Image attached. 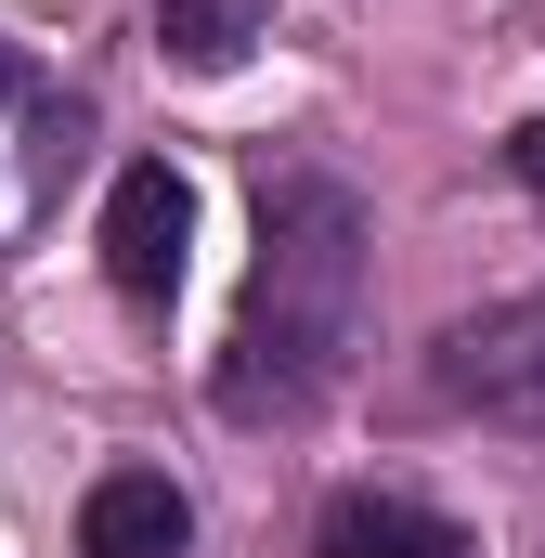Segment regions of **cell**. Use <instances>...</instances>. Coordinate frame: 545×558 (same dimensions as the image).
Instances as JSON below:
<instances>
[{
	"instance_id": "cell-1",
	"label": "cell",
	"mask_w": 545,
	"mask_h": 558,
	"mask_svg": "<svg viewBox=\"0 0 545 558\" xmlns=\"http://www.w3.org/2000/svg\"><path fill=\"white\" fill-rule=\"evenodd\" d=\"M364 286H377L364 195L338 169H272L261 182V260H247V299H234V338H221V416L234 428L312 416L351 377V351H364Z\"/></svg>"
},
{
	"instance_id": "cell-2",
	"label": "cell",
	"mask_w": 545,
	"mask_h": 558,
	"mask_svg": "<svg viewBox=\"0 0 545 558\" xmlns=\"http://www.w3.org/2000/svg\"><path fill=\"white\" fill-rule=\"evenodd\" d=\"M428 390H441L455 416H481V428H533L545 441V299H494V312L441 325Z\"/></svg>"
},
{
	"instance_id": "cell-3",
	"label": "cell",
	"mask_w": 545,
	"mask_h": 558,
	"mask_svg": "<svg viewBox=\"0 0 545 558\" xmlns=\"http://www.w3.org/2000/svg\"><path fill=\"white\" fill-rule=\"evenodd\" d=\"M182 247H195V182L169 156L118 169V195H105V274L131 286V299H169L182 286Z\"/></svg>"
},
{
	"instance_id": "cell-4",
	"label": "cell",
	"mask_w": 545,
	"mask_h": 558,
	"mask_svg": "<svg viewBox=\"0 0 545 558\" xmlns=\"http://www.w3.org/2000/svg\"><path fill=\"white\" fill-rule=\"evenodd\" d=\"M195 546V494L169 468H105L78 494V558H182Z\"/></svg>"
},
{
	"instance_id": "cell-5",
	"label": "cell",
	"mask_w": 545,
	"mask_h": 558,
	"mask_svg": "<svg viewBox=\"0 0 545 558\" xmlns=\"http://www.w3.org/2000/svg\"><path fill=\"white\" fill-rule=\"evenodd\" d=\"M325 558H481L441 507H403V494H338L325 507Z\"/></svg>"
},
{
	"instance_id": "cell-6",
	"label": "cell",
	"mask_w": 545,
	"mask_h": 558,
	"mask_svg": "<svg viewBox=\"0 0 545 558\" xmlns=\"http://www.w3.org/2000/svg\"><path fill=\"white\" fill-rule=\"evenodd\" d=\"M261 39H272V0H156V65H182V78H221Z\"/></svg>"
},
{
	"instance_id": "cell-7",
	"label": "cell",
	"mask_w": 545,
	"mask_h": 558,
	"mask_svg": "<svg viewBox=\"0 0 545 558\" xmlns=\"http://www.w3.org/2000/svg\"><path fill=\"white\" fill-rule=\"evenodd\" d=\"M507 182L545 208V118H520V131H507Z\"/></svg>"
},
{
	"instance_id": "cell-8",
	"label": "cell",
	"mask_w": 545,
	"mask_h": 558,
	"mask_svg": "<svg viewBox=\"0 0 545 558\" xmlns=\"http://www.w3.org/2000/svg\"><path fill=\"white\" fill-rule=\"evenodd\" d=\"M0 105H13V39H0Z\"/></svg>"
}]
</instances>
